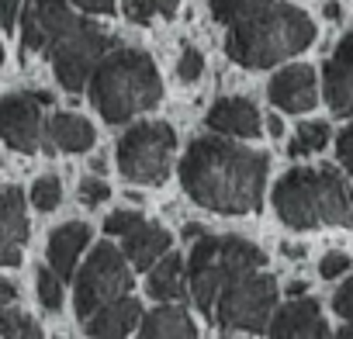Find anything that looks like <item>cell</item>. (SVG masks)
Here are the masks:
<instances>
[{
	"label": "cell",
	"mask_w": 353,
	"mask_h": 339,
	"mask_svg": "<svg viewBox=\"0 0 353 339\" xmlns=\"http://www.w3.org/2000/svg\"><path fill=\"white\" fill-rule=\"evenodd\" d=\"M181 184L208 212L246 215L263 205L267 156L225 138H194L181 159Z\"/></svg>",
	"instance_id": "cell-1"
},
{
	"label": "cell",
	"mask_w": 353,
	"mask_h": 339,
	"mask_svg": "<svg viewBox=\"0 0 353 339\" xmlns=\"http://www.w3.org/2000/svg\"><path fill=\"white\" fill-rule=\"evenodd\" d=\"M21 49L46 56L56 70V80L70 94H80L83 83H90L101 56L111 49V39L94 21L77 18L66 0H25Z\"/></svg>",
	"instance_id": "cell-2"
},
{
	"label": "cell",
	"mask_w": 353,
	"mask_h": 339,
	"mask_svg": "<svg viewBox=\"0 0 353 339\" xmlns=\"http://www.w3.org/2000/svg\"><path fill=\"white\" fill-rule=\"evenodd\" d=\"M312 42H315V21L301 8L274 0V4L253 11L250 18L229 25L225 52L232 56V63L246 70H267L281 59L298 56Z\"/></svg>",
	"instance_id": "cell-3"
},
{
	"label": "cell",
	"mask_w": 353,
	"mask_h": 339,
	"mask_svg": "<svg viewBox=\"0 0 353 339\" xmlns=\"http://www.w3.org/2000/svg\"><path fill=\"white\" fill-rule=\"evenodd\" d=\"M274 208L288 229H353V187L332 166H301L274 187Z\"/></svg>",
	"instance_id": "cell-4"
},
{
	"label": "cell",
	"mask_w": 353,
	"mask_h": 339,
	"mask_svg": "<svg viewBox=\"0 0 353 339\" xmlns=\"http://www.w3.org/2000/svg\"><path fill=\"white\" fill-rule=\"evenodd\" d=\"M159 97V73L152 59L139 49H108L90 73V101L111 125H121L139 111L156 107Z\"/></svg>",
	"instance_id": "cell-5"
},
{
	"label": "cell",
	"mask_w": 353,
	"mask_h": 339,
	"mask_svg": "<svg viewBox=\"0 0 353 339\" xmlns=\"http://www.w3.org/2000/svg\"><path fill=\"white\" fill-rule=\"evenodd\" d=\"M263 267H267V253L256 249L253 243H246L239 236H201L191 246L188 270H184L188 294H191L194 308L212 322L219 294L243 274H253Z\"/></svg>",
	"instance_id": "cell-6"
},
{
	"label": "cell",
	"mask_w": 353,
	"mask_h": 339,
	"mask_svg": "<svg viewBox=\"0 0 353 339\" xmlns=\"http://www.w3.org/2000/svg\"><path fill=\"white\" fill-rule=\"evenodd\" d=\"M176 135L166 121H139L118 142V170L128 184H163L170 177V159Z\"/></svg>",
	"instance_id": "cell-7"
},
{
	"label": "cell",
	"mask_w": 353,
	"mask_h": 339,
	"mask_svg": "<svg viewBox=\"0 0 353 339\" xmlns=\"http://www.w3.org/2000/svg\"><path fill=\"white\" fill-rule=\"evenodd\" d=\"M274 301H277V284L267 270L243 274L219 294L212 325L232 332H267L274 318Z\"/></svg>",
	"instance_id": "cell-8"
},
{
	"label": "cell",
	"mask_w": 353,
	"mask_h": 339,
	"mask_svg": "<svg viewBox=\"0 0 353 339\" xmlns=\"http://www.w3.org/2000/svg\"><path fill=\"white\" fill-rule=\"evenodd\" d=\"M128 291H132V274H128L125 249H114L111 243L94 246L87 263L77 274V291H73L77 318L87 322L94 311H101L104 305H111L114 298H121Z\"/></svg>",
	"instance_id": "cell-9"
},
{
	"label": "cell",
	"mask_w": 353,
	"mask_h": 339,
	"mask_svg": "<svg viewBox=\"0 0 353 339\" xmlns=\"http://www.w3.org/2000/svg\"><path fill=\"white\" fill-rule=\"evenodd\" d=\"M49 94H11L0 97V138L14 152H52L56 145L49 142V125L42 118V104H49Z\"/></svg>",
	"instance_id": "cell-10"
},
{
	"label": "cell",
	"mask_w": 353,
	"mask_h": 339,
	"mask_svg": "<svg viewBox=\"0 0 353 339\" xmlns=\"http://www.w3.org/2000/svg\"><path fill=\"white\" fill-rule=\"evenodd\" d=\"M267 336H274V339H319V336H329V322L322 318L319 301L301 294V298H291L270 318Z\"/></svg>",
	"instance_id": "cell-11"
},
{
	"label": "cell",
	"mask_w": 353,
	"mask_h": 339,
	"mask_svg": "<svg viewBox=\"0 0 353 339\" xmlns=\"http://www.w3.org/2000/svg\"><path fill=\"white\" fill-rule=\"evenodd\" d=\"M25 243H28L25 194L14 184L0 187V267H18Z\"/></svg>",
	"instance_id": "cell-12"
},
{
	"label": "cell",
	"mask_w": 353,
	"mask_h": 339,
	"mask_svg": "<svg viewBox=\"0 0 353 339\" xmlns=\"http://www.w3.org/2000/svg\"><path fill=\"white\" fill-rule=\"evenodd\" d=\"M325 101L332 114L353 118V35H346L325 63Z\"/></svg>",
	"instance_id": "cell-13"
},
{
	"label": "cell",
	"mask_w": 353,
	"mask_h": 339,
	"mask_svg": "<svg viewBox=\"0 0 353 339\" xmlns=\"http://www.w3.org/2000/svg\"><path fill=\"white\" fill-rule=\"evenodd\" d=\"M270 101L281 111H308L319 101V87H315V70L312 66H288L281 70L270 87H267Z\"/></svg>",
	"instance_id": "cell-14"
},
{
	"label": "cell",
	"mask_w": 353,
	"mask_h": 339,
	"mask_svg": "<svg viewBox=\"0 0 353 339\" xmlns=\"http://www.w3.org/2000/svg\"><path fill=\"white\" fill-rule=\"evenodd\" d=\"M208 128L236 138H256L260 135V111L246 97H219L208 111Z\"/></svg>",
	"instance_id": "cell-15"
},
{
	"label": "cell",
	"mask_w": 353,
	"mask_h": 339,
	"mask_svg": "<svg viewBox=\"0 0 353 339\" xmlns=\"http://www.w3.org/2000/svg\"><path fill=\"white\" fill-rule=\"evenodd\" d=\"M139 322H142V305L135 298L121 294L111 305H104L101 311H94L83 325H87V336H94V339H104V336L118 339V336H128Z\"/></svg>",
	"instance_id": "cell-16"
},
{
	"label": "cell",
	"mask_w": 353,
	"mask_h": 339,
	"mask_svg": "<svg viewBox=\"0 0 353 339\" xmlns=\"http://www.w3.org/2000/svg\"><path fill=\"white\" fill-rule=\"evenodd\" d=\"M170 243H173L170 232L156 222H142V225H135L132 232L121 236V249H125V256L135 270H149L156 260H163Z\"/></svg>",
	"instance_id": "cell-17"
},
{
	"label": "cell",
	"mask_w": 353,
	"mask_h": 339,
	"mask_svg": "<svg viewBox=\"0 0 353 339\" xmlns=\"http://www.w3.org/2000/svg\"><path fill=\"white\" fill-rule=\"evenodd\" d=\"M87 243H90V225L87 222H66V225H59L49 236V249H46L49 253V267L59 277H73L77 260L87 249Z\"/></svg>",
	"instance_id": "cell-18"
},
{
	"label": "cell",
	"mask_w": 353,
	"mask_h": 339,
	"mask_svg": "<svg viewBox=\"0 0 353 339\" xmlns=\"http://www.w3.org/2000/svg\"><path fill=\"white\" fill-rule=\"evenodd\" d=\"M139 336H145V339H194L198 329L181 305H159L156 311H149L142 318Z\"/></svg>",
	"instance_id": "cell-19"
},
{
	"label": "cell",
	"mask_w": 353,
	"mask_h": 339,
	"mask_svg": "<svg viewBox=\"0 0 353 339\" xmlns=\"http://www.w3.org/2000/svg\"><path fill=\"white\" fill-rule=\"evenodd\" d=\"M149 298L156 301H176L188 291V277H184V263L176 253H166L163 260H156L149 267V280H145Z\"/></svg>",
	"instance_id": "cell-20"
},
{
	"label": "cell",
	"mask_w": 353,
	"mask_h": 339,
	"mask_svg": "<svg viewBox=\"0 0 353 339\" xmlns=\"http://www.w3.org/2000/svg\"><path fill=\"white\" fill-rule=\"evenodd\" d=\"M94 125L80 114H52L49 118V142L59 152H87L94 145Z\"/></svg>",
	"instance_id": "cell-21"
},
{
	"label": "cell",
	"mask_w": 353,
	"mask_h": 339,
	"mask_svg": "<svg viewBox=\"0 0 353 339\" xmlns=\"http://www.w3.org/2000/svg\"><path fill=\"white\" fill-rule=\"evenodd\" d=\"M325 142H329V125L325 121H305V125H298L288 152H291V159H301V156H312V152L325 149Z\"/></svg>",
	"instance_id": "cell-22"
},
{
	"label": "cell",
	"mask_w": 353,
	"mask_h": 339,
	"mask_svg": "<svg viewBox=\"0 0 353 339\" xmlns=\"http://www.w3.org/2000/svg\"><path fill=\"white\" fill-rule=\"evenodd\" d=\"M176 4H181V0H125V14L139 25H149V21H159V18H173Z\"/></svg>",
	"instance_id": "cell-23"
},
{
	"label": "cell",
	"mask_w": 353,
	"mask_h": 339,
	"mask_svg": "<svg viewBox=\"0 0 353 339\" xmlns=\"http://www.w3.org/2000/svg\"><path fill=\"white\" fill-rule=\"evenodd\" d=\"M0 336H8V339H39L42 336V329H39V322L32 318V315H25L21 308H14V305H8L4 311H0Z\"/></svg>",
	"instance_id": "cell-24"
},
{
	"label": "cell",
	"mask_w": 353,
	"mask_h": 339,
	"mask_svg": "<svg viewBox=\"0 0 353 339\" xmlns=\"http://www.w3.org/2000/svg\"><path fill=\"white\" fill-rule=\"evenodd\" d=\"M267 4H274V0H212V18L219 25H236Z\"/></svg>",
	"instance_id": "cell-25"
},
{
	"label": "cell",
	"mask_w": 353,
	"mask_h": 339,
	"mask_svg": "<svg viewBox=\"0 0 353 339\" xmlns=\"http://www.w3.org/2000/svg\"><path fill=\"white\" fill-rule=\"evenodd\" d=\"M35 287H39V301L46 311H59L63 308V277L49 267L35 270Z\"/></svg>",
	"instance_id": "cell-26"
},
{
	"label": "cell",
	"mask_w": 353,
	"mask_h": 339,
	"mask_svg": "<svg viewBox=\"0 0 353 339\" xmlns=\"http://www.w3.org/2000/svg\"><path fill=\"white\" fill-rule=\"evenodd\" d=\"M59 201H63V184H59V177H39L35 184H32V205L39 208V212H56L59 208Z\"/></svg>",
	"instance_id": "cell-27"
},
{
	"label": "cell",
	"mask_w": 353,
	"mask_h": 339,
	"mask_svg": "<svg viewBox=\"0 0 353 339\" xmlns=\"http://www.w3.org/2000/svg\"><path fill=\"white\" fill-rule=\"evenodd\" d=\"M145 218L139 215V212H114V215H108V222H104V232L108 236H125V232H132L135 225H142Z\"/></svg>",
	"instance_id": "cell-28"
},
{
	"label": "cell",
	"mask_w": 353,
	"mask_h": 339,
	"mask_svg": "<svg viewBox=\"0 0 353 339\" xmlns=\"http://www.w3.org/2000/svg\"><path fill=\"white\" fill-rule=\"evenodd\" d=\"M111 198V187L101 181V177H83L80 181V201L83 205H101V201H108Z\"/></svg>",
	"instance_id": "cell-29"
},
{
	"label": "cell",
	"mask_w": 353,
	"mask_h": 339,
	"mask_svg": "<svg viewBox=\"0 0 353 339\" xmlns=\"http://www.w3.org/2000/svg\"><path fill=\"white\" fill-rule=\"evenodd\" d=\"M176 73H181L184 83H194V80L205 73V56H201L198 49H188L184 59H181V66H176Z\"/></svg>",
	"instance_id": "cell-30"
},
{
	"label": "cell",
	"mask_w": 353,
	"mask_h": 339,
	"mask_svg": "<svg viewBox=\"0 0 353 339\" xmlns=\"http://www.w3.org/2000/svg\"><path fill=\"white\" fill-rule=\"evenodd\" d=\"M350 270V256L346 253H325L322 263H319V274L322 277H343Z\"/></svg>",
	"instance_id": "cell-31"
},
{
	"label": "cell",
	"mask_w": 353,
	"mask_h": 339,
	"mask_svg": "<svg viewBox=\"0 0 353 339\" xmlns=\"http://www.w3.org/2000/svg\"><path fill=\"white\" fill-rule=\"evenodd\" d=\"M332 308H336V315H343L346 322H353V280H346V284L336 291Z\"/></svg>",
	"instance_id": "cell-32"
},
{
	"label": "cell",
	"mask_w": 353,
	"mask_h": 339,
	"mask_svg": "<svg viewBox=\"0 0 353 339\" xmlns=\"http://www.w3.org/2000/svg\"><path fill=\"white\" fill-rule=\"evenodd\" d=\"M336 152H339V163L353 174V125H346V128L339 132V138H336Z\"/></svg>",
	"instance_id": "cell-33"
},
{
	"label": "cell",
	"mask_w": 353,
	"mask_h": 339,
	"mask_svg": "<svg viewBox=\"0 0 353 339\" xmlns=\"http://www.w3.org/2000/svg\"><path fill=\"white\" fill-rule=\"evenodd\" d=\"M21 8H25V0H0V25H4V28H14Z\"/></svg>",
	"instance_id": "cell-34"
},
{
	"label": "cell",
	"mask_w": 353,
	"mask_h": 339,
	"mask_svg": "<svg viewBox=\"0 0 353 339\" xmlns=\"http://www.w3.org/2000/svg\"><path fill=\"white\" fill-rule=\"evenodd\" d=\"M87 14H114V0H70Z\"/></svg>",
	"instance_id": "cell-35"
},
{
	"label": "cell",
	"mask_w": 353,
	"mask_h": 339,
	"mask_svg": "<svg viewBox=\"0 0 353 339\" xmlns=\"http://www.w3.org/2000/svg\"><path fill=\"white\" fill-rule=\"evenodd\" d=\"M14 298H18V287H14L11 280L0 277V311H4L8 305H14Z\"/></svg>",
	"instance_id": "cell-36"
},
{
	"label": "cell",
	"mask_w": 353,
	"mask_h": 339,
	"mask_svg": "<svg viewBox=\"0 0 353 339\" xmlns=\"http://www.w3.org/2000/svg\"><path fill=\"white\" fill-rule=\"evenodd\" d=\"M267 132H270L274 138H277V135H284V121H281L277 114H270V118H267Z\"/></svg>",
	"instance_id": "cell-37"
},
{
	"label": "cell",
	"mask_w": 353,
	"mask_h": 339,
	"mask_svg": "<svg viewBox=\"0 0 353 339\" xmlns=\"http://www.w3.org/2000/svg\"><path fill=\"white\" fill-rule=\"evenodd\" d=\"M305 291H308V284H305V280H291V284H288V294H291V298H301Z\"/></svg>",
	"instance_id": "cell-38"
},
{
	"label": "cell",
	"mask_w": 353,
	"mask_h": 339,
	"mask_svg": "<svg viewBox=\"0 0 353 339\" xmlns=\"http://www.w3.org/2000/svg\"><path fill=\"white\" fill-rule=\"evenodd\" d=\"M322 14H325V18H332V21H336V18H339V4H332V0H329V4H325V8H322Z\"/></svg>",
	"instance_id": "cell-39"
},
{
	"label": "cell",
	"mask_w": 353,
	"mask_h": 339,
	"mask_svg": "<svg viewBox=\"0 0 353 339\" xmlns=\"http://www.w3.org/2000/svg\"><path fill=\"white\" fill-rule=\"evenodd\" d=\"M184 239H201V225H184Z\"/></svg>",
	"instance_id": "cell-40"
},
{
	"label": "cell",
	"mask_w": 353,
	"mask_h": 339,
	"mask_svg": "<svg viewBox=\"0 0 353 339\" xmlns=\"http://www.w3.org/2000/svg\"><path fill=\"white\" fill-rule=\"evenodd\" d=\"M284 256H291V260H298V256H305V249H298V246H284Z\"/></svg>",
	"instance_id": "cell-41"
},
{
	"label": "cell",
	"mask_w": 353,
	"mask_h": 339,
	"mask_svg": "<svg viewBox=\"0 0 353 339\" xmlns=\"http://www.w3.org/2000/svg\"><path fill=\"white\" fill-rule=\"evenodd\" d=\"M336 336H339V339H353V322H350V325H343Z\"/></svg>",
	"instance_id": "cell-42"
},
{
	"label": "cell",
	"mask_w": 353,
	"mask_h": 339,
	"mask_svg": "<svg viewBox=\"0 0 353 339\" xmlns=\"http://www.w3.org/2000/svg\"><path fill=\"white\" fill-rule=\"evenodd\" d=\"M0 66H4V45H0Z\"/></svg>",
	"instance_id": "cell-43"
}]
</instances>
